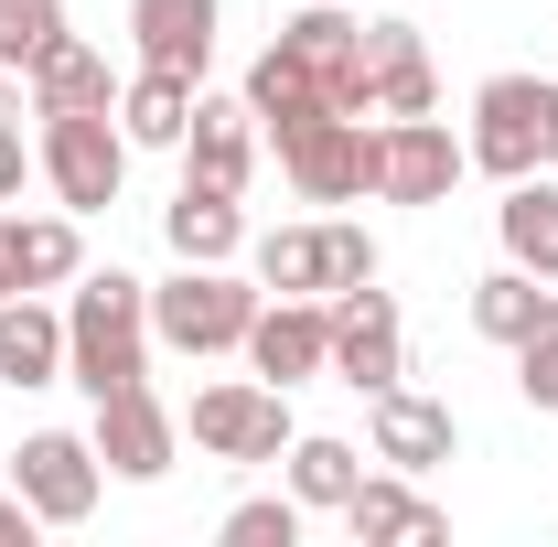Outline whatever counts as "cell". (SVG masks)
<instances>
[{
  "label": "cell",
  "instance_id": "obj_31",
  "mask_svg": "<svg viewBox=\"0 0 558 547\" xmlns=\"http://www.w3.org/2000/svg\"><path fill=\"white\" fill-rule=\"evenodd\" d=\"M22 172H33V161H22V130L0 119V205H22Z\"/></svg>",
  "mask_w": 558,
  "mask_h": 547
},
{
  "label": "cell",
  "instance_id": "obj_19",
  "mask_svg": "<svg viewBox=\"0 0 558 547\" xmlns=\"http://www.w3.org/2000/svg\"><path fill=\"white\" fill-rule=\"evenodd\" d=\"M344 526L365 547H376V537H451V515H440L429 494H409V473H365L344 494Z\"/></svg>",
  "mask_w": 558,
  "mask_h": 547
},
{
  "label": "cell",
  "instance_id": "obj_21",
  "mask_svg": "<svg viewBox=\"0 0 558 547\" xmlns=\"http://www.w3.org/2000/svg\"><path fill=\"white\" fill-rule=\"evenodd\" d=\"M323 108H333V97H323V75L301 65V54H290V44H269V54H258V65H247V119H258V130H301V119H323Z\"/></svg>",
  "mask_w": 558,
  "mask_h": 547
},
{
  "label": "cell",
  "instance_id": "obj_3",
  "mask_svg": "<svg viewBox=\"0 0 558 547\" xmlns=\"http://www.w3.org/2000/svg\"><path fill=\"white\" fill-rule=\"evenodd\" d=\"M258 301L269 290H247V279H226V258H183V279H161L150 290V333L172 343V354H236L247 323H258Z\"/></svg>",
  "mask_w": 558,
  "mask_h": 547
},
{
  "label": "cell",
  "instance_id": "obj_12",
  "mask_svg": "<svg viewBox=\"0 0 558 547\" xmlns=\"http://www.w3.org/2000/svg\"><path fill=\"white\" fill-rule=\"evenodd\" d=\"M86 440H97V462H108L119 483H161L183 429H172V409H161L150 376H140V387H119V398H97V429H86Z\"/></svg>",
  "mask_w": 558,
  "mask_h": 547
},
{
  "label": "cell",
  "instance_id": "obj_34",
  "mask_svg": "<svg viewBox=\"0 0 558 547\" xmlns=\"http://www.w3.org/2000/svg\"><path fill=\"white\" fill-rule=\"evenodd\" d=\"M537 333H558V279H548V301H537Z\"/></svg>",
  "mask_w": 558,
  "mask_h": 547
},
{
  "label": "cell",
  "instance_id": "obj_7",
  "mask_svg": "<svg viewBox=\"0 0 558 547\" xmlns=\"http://www.w3.org/2000/svg\"><path fill=\"white\" fill-rule=\"evenodd\" d=\"M97 440H75V429H33L22 451H11V494L44 515V526H86L97 515Z\"/></svg>",
  "mask_w": 558,
  "mask_h": 547
},
{
  "label": "cell",
  "instance_id": "obj_4",
  "mask_svg": "<svg viewBox=\"0 0 558 547\" xmlns=\"http://www.w3.org/2000/svg\"><path fill=\"white\" fill-rule=\"evenodd\" d=\"M44 183L65 194V215H108L130 183V130L119 108H54L44 119Z\"/></svg>",
  "mask_w": 558,
  "mask_h": 547
},
{
  "label": "cell",
  "instance_id": "obj_18",
  "mask_svg": "<svg viewBox=\"0 0 558 547\" xmlns=\"http://www.w3.org/2000/svg\"><path fill=\"white\" fill-rule=\"evenodd\" d=\"M494 236H505V258H515L526 279H558V183H548V172L505 183V205H494Z\"/></svg>",
  "mask_w": 558,
  "mask_h": 547
},
{
  "label": "cell",
  "instance_id": "obj_35",
  "mask_svg": "<svg viewBox=\"0 0 558 547\" xmlns=\"http://www.w3.org/2000/svg\"><path fill=\"white\" fill-rule=\"evenodd\" d=\"M0 290H11V279H0Z\"/></svg>",
  "mask_w": 558,
  "mask_h": 547
},
{
  "label": "cell",
  "instance_id": "obj_1",
  "mask_svg": "<svg viewBox=\"0 0 558 547\" xmlns=\"http://www.w3.org/2000/svg\"><path fill=\"white\" fill-rule=\"evenodd\" d=\"M65 376L86 387V409L150 376V290H140L130 269H86L75 279V301H65Z\"/></svg>",
  "mask_w": 558,
  "mask_h": 547
},
{
  "label": "cell",
  "instance_id": "obj_28",
  "mask_svg": "<svg viewBox=\"0 0 558 547\" xmlns=\"http://www.w3.org/2000/svg\"><path fill=\"white\" fill-rule=\"evenodd\" d=\"M301 537V494H247L226 515V547H290Z\"/></svg>",
  "mask_w": 558,
  "mask_h": 547
},
{
  "label": "cell",
  "instance_id": "obj_20",
  "mask_svg": "<svg viewBox=\"0 0 558 547\" xmlns=\"http://www.w3.org/2000/svg\"><path fill=\"white\" fill-rule=\"evenodd\" d=\"M161 236H172V258H236L247 247V215H236V194H215V183H183L172 205H161Z\"/></svg>",
  "mask_w": 558,
  "mask_h": 547
},
{
  "label": "cell",
  "instance_id": "obj_10",
  "mask_svg": "<svg viewBox=\"0 0 558 547\" xmlns=\"http://www.w3.org/2000/svg\"><path fill=\"white\" fill-rule=\"evenodd\" d=\"M365 440H376V462H387V473H440V462L462 451V418L398 376V387H376V398H365Z\"/></svg>",
  "mask_w": 558,
  "mask_h": 547
},
{
  "label": "cell",
  "instance_id": "obj_16",
  "mask_svg": "<svg viewBox=\"0 0 558 547\" xmlns=\"http://www.w3.org/2000/svg\"><path fill=\"white\" fill-rule=\"evenodd\" d=\"M54 376H65V312L0 290V387H54Z\"/></svg>",
  "mask_w": 558,
  "mask_h": 547
},
{
  "label": "cell",
  "instance_id": "obj_23",
  "mask_svg": "<svg viewBox=\"0 0 558 547\" xmlns=\"http://www.w3.org/2000/svg\"><path fill=\"white\" fill-rule=\"evenodd\" d=\"M279 462H290V494H301V515H312V505H333V515H344V494L365 483V451H354V440H333V429H301Z\"/></svg>",
  "mask_w": 558,
  "mask_h": 547
},
{
  "label": "cell",
  "instance_id": "obj_13",
  "mask_svg": "<svg viewBox=\"0 0 558 547\" xmlns=\"http://www.w3.org/2000/svg\"><path fill=\"white\" fill-rule=\"evenodd\" d=\"M194 172L183 183H215V194H247V161H258V119H247V97H194Z\"/></svg>",
  "mask_w": 558,
  "mask_h": 547
},
{
  "label": "cell",
  "instance_id": "obj_14",
  "mask_svg": "<svg viewBox=\"0 0 558 547\" xmlns=\"http://www.w3.org/2000/svg\"><path fill=\"white\" fill-rule=\"evenodd\" d=\"M215 11H226V0H130V33H140V65H172V75H205V65H215Z\"/></svg>",
  "mask_w": 558,
  "mask_h": 547
},
{
  "label": "cell",
  "instance_id": "obj_9",
  "mask_svg": "<svg viewBox=\"0 0 558 547\" xmlns=\"http://www.w3.org/2000/svg\"><path fill=\"white\" fill-rule=\"evenodd\" d=\"M333 376H344L354 398H376V387H398L409 376V333H398V301L365 279V290H333Z\"/></svg>",
  "mask_w": 558,
  "mask_h": 547
},
{
  "label": "cell",
  "instance_id": "obj_29",
  "mask_svg": "<svg viewBox=\"0 0 558 547\" xmlns=\"http://www.w3.org/2000/svg\"><path fill=\"white\" fill-rule=\"evenodd\" d=\"M515 398L537 418H558V333H526L515 343Z\"/></svg>",
  "mask_w": 558,
  "mask_h": 547
},
{
  "label": "cell",
  "instance_id": "obj_6",
  "mask_svg": "<svg viewBox=\"0 0 558 547\" xmlns=\"http://www.w3.org/2000/svg\"><path fill=\"white\" fill-rule=\"evenodd\" d=\"M301 429H290V387H269V376H236V387H205L194 398V451H215V462H279Z\"/></svg>",
  "mask_w": 558,
  "mask_h": 547
},
{
  "label": "cell",
  "instance_id": "obj_33",
  "mask_svg": "<svg viewBox=\"0 0 558 547\" xmlns=\"http://www.w3.org/2000/svg\"><path fill=\"white\" fill-rule=\"evenodd\" d=\"M0 119H11V130H22V86H11V65H0Z\"/></svg>",
  "mask_w": 558,
  "mask_h": 547
},
{
  "label": "cell",
  "instance_id": "obj_8",
  "mask_svg": "<svg viewBox=\"0 0 558 547\" xmlns=\"http://www.w3.org/2000/svg\"><path fill=\"white\" fill-rule=\"evenodd\" d=\"M462 172H473V150L440 130V119H387L376 130V194L387 205H451Z\"/></svg>",
  "mask_w": 558,
  "mask_h": 547
},
{
  "label": "cell",
  "instance_id": "obj_5",
  "mask_svg": "<svg viewBox=\"0 0 558 547\" xmlns=\"http://www.w3.org/2000/svg\"><path fill=\"white\" fill-rule=\"evenodd\" d=\"M279 172H290L301 205H354V194H376V130L344 119V108H323V119L279 130Z\"/></svg>",
  "mask_w": 558,
  "mask_h": 547
},
{
  "label": "cell",
  "instance_id": "obj_25",
  "mask_svg": "<svg viewBox=\"0 0 558 547\" xmlns=\"http://www.w3.org/2000/svg\"><path fill=\"white\" fill-rule=\"evenodd\" d=\"M537 301H548V279H526L515 258H505L494 279H473V333L484 343H526L537 333Z\"/></svg>",
  "mask_w": 558,
  "mask_h": 547
},
{
  "label": "cell",
  "instance_id": "obj_27",
  "mask_svg": "<svg viewBox=\"0 0 558 547\" xmlns=\"http://www.w3.org/2000/svg\"><path fill=\"white\" fill-rule=\"evenodd\" d=\"M429 108H440V75H429V54L376 65V119H429Z\"/></svg>",
  "mask_w": 558,
  "mask_h": 547
},
{
  "label": "cell",
  "instance_id": "obj_30",
  "mask_svg": "<svg viewBox=\"0 0 558 547\" xmlns=\"http://www.w3.org/2000/svg\"><path fill=\"white\" fill-rule=\"evenodd\" d=\"M323 247H333V290H365L376 279V236L365 226H323Z\"/></svg>",
  "mask_w": 558,
  "mask_h": 547
},
{
  "label": "cell",
  "instance_id": "obj_2",
  "mask_svg": "<svg viewBox=\"0 0 558 547\" xmlns=\"http://www.w3.org/2000/svg\"><path fill=\"white\" fill-rule=\"evenodd\" d=\"M473 172L494 183H526L558 161V75H484L473 86Z\"/></svg>",
  "mask_w": 558,
  "mask_h": 547
},
{
  "label": "cell",
  "instance_id": "obj_26",
  "mask_svg": "<svg viewBox=\"0 0 558 547\" xmlns=\"http://www.w3.org/2000/svg\"><path fill=\"white\" fill-rule=\"evenodd\" d=\"M54 44H65V0H0V65L11 75H33Z\"/></svg>",
  "mask_w": 558,
  "mask_h": 547
},
{
  "label": "cell",
  "instance_id": "obj_11",
  "mask_svg": "<svg viewBox=\"0 0 558 547\" xmlns=\"http://www.w3.org/2000/svg\"><path fill=\"white\" fill-rule=\"evenodd\" d=\"M269 387H301V376H333V301H258V323L236 343Z\"/></svg>",
  "mask_w": 558,
  "mask_h": 547
},
{
  "label": "cell",
  "instance_id": "obj_32",
  "mask_svg": "<svg viewBox=\"0 0 558 547\" xmlns=\"http://www.w3.org/2000/svg\"><path fill=\"white\" fill-rule=\"evenodd\" d=\"M33 526H44V515H33L22 494H0V547H33Z\"/></svg>",
  "mask_w": 558,
  "mask_h": 547
},
{
  "label": "cell",
  "instance_id": "obj_17",
  "mask_svg": "<svg viewBox=\"0 0 558 547\" xmlns=\"http://www.w3.org/2000/svg\"><path fill=\"white\" fill-rule=\"evenodd\" d=\"M119 130H130V150H183V130H194V75L140 65L119 86Z\"/></svg>",
  "mask_w": 558,
  "mask_h": 547
},
{
  "label": "cell",
  "instance_id": "obj_15",
  "mask_svg": "<svg viewBox=\"0 0 558 547\" xmlns=\"http://www.w3.org/2000/svg\"><path fill=\"white\" fill-rule=\"evenodd\" d=\"M75 269H86L75 215H0V279L11 290H65Z\"/></svg>",
  "mask_w": 558,
  "mask_h": 547
},
{
  "label": "cell",
  "instance_id": "obj_22",
  "mask_svg": "<svg viewBox=\"0 0 558 547\" xmlns=\"http://www.w3.org/2000/svg\"><path fill=\"white\" fill-rule=\"evenodd\" d=\"M258 290H269V301H333V247H323V226H269V236H258Z\"/></svg>",
  "mask_w": 558,
  "mask_h": 547
},
{
  "label": "cell",
  "instance_id": "obj_24",
  "mask_svg": "<svg viewBox=\"0 0 558 547\" xmlns=\"http://www.w3.org/2000/svg\"><path fill=\"white\" fill-rule=\"evenodd\" d=\"M54 108H119V86H108V54L97 44H54L44 65H33V119H54Z\"/></svg>",
  "mask_w": 558,
  "mask_h": 547
}]
</instances>
